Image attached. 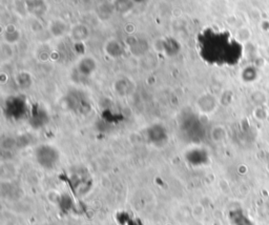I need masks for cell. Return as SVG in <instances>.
I'll return each instance as SVG.
<instances>
[{"label": "cell", "instance_id": "6da1fadb", "mask_svg": "<svg viewBox=\"0 0 269 225\" xmlns=\"http://www.w3.org/2000/svg\"><path fill=\"white\" fill-rule=\"evenodd\" d=\"M37 163L45 170H53L60 161V153L55 146L50 144L39 145L35 150Z\"/></svg>", "mask_w": 269, "mask_h": 225}, {"label": "cell", "instance_id": "7a4b0ae2", "mask_svg": "<svg viewBox=\"0 0 269 225\" xmlns=\"http://www.w3.org/2000/svg\"><path fill=\"white\" fill-rule=\"evenodd\" d=\"M181 132L184 136L187 137V139L192 141H197L198 138H200V135L202 133V127L199 120L196 117L193 118V116L190 118H185L181 122Z\"/></svg>", "mask_w": 269, "mask_h": 225}, {"label": "cell", "instance_id": "3957f363", "mask_svg": "<svg viewBox=\"0 0 269 225\" xmlns=\"http://www.w3.org/2000/svg\"><path fill=\"white\" fill-rule=\"evenodd\" d=\"M147 139L155 146H163L168 141V133L161 124H153L147 128Z\"/></svg>", "mask_w": 269, "mask_h": 225}, {"label": "cell", "instance_id": "277c9868", "mask_svg": "<svg viewBox=\"0 0 269 225\" xmlns=\"http://www.w3.org/2000/svg\"><path fill=\"white\" fill-rule=\"evenodd\" d=\"M186 161L190 164L195 166V168H198V166H203L207 164L208 162V156L205 150L198 149V147H195V149L189 150L186 155H185Z\"/></svg>", "mask_w": 269, "mask_h": 225}]
</instances>
